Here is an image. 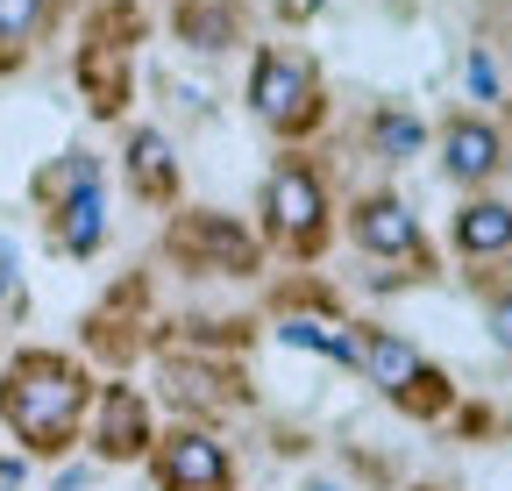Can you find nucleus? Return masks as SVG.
<instances>
[{
	"instance_id": "nucleus-1",
	"label": "nucleus",
	"mask_w": 512,
	"mask_h": 491,
	"mask_svg": "<svg viewBox=\"0 0 512 491\" xmlns=\"http://www.w3.org/2000/svg\"><path fill=\"white\" fill-rule=\"evenodd\" d=\"M86 406H93V385H86V371L72 356L29 349V356L8 363V378H0V413H8V427L36 456H57L64 442H72Z\"/></svg>"
},
{
	"instance_id": "nucleus-2",
	"label": "nucleus",
	"mask_w": 512,
	"mask_h": 491,
	"mask_svg": "<svg viewBox=\"0 0 512 491\" xmlns=\"http://www.w3.org/2000/svg\"><path fill=\"white\" fill-rule=\"evenodd\" d=\"M249 107H256L264 129H285V136L313 129V121H320L313 72L299 65V57H285V50H264V57H256V72H249Z\"/></svg>"
},
{
	"instance_id": "nucleus-3",
	"label": "nucleus",
	"mask_w": 512,
	"mask_h": 491,
	"mask_svg": "<svg viewBox=\"0 0 512 491\" xmlns=\"http://www.w3.org/2000/svg\"><path fill=\"white\" fill-rule=\"evenodd\" d=\"M264 228L278 242H292V250H313L320 228H328V200H320V178L306 164H278L271 171V186H264Z\"/></svg>"
},
{
	"instance_id": "nucleus-4",
	"label": "nucleus",
	"mask_w": 512,
	"mask_h": 491,
	"mask_svg": "<svg viewBox=\"0 0 512 491\" xmlns=\"http://www.w3.org/2000/svg\"><path fill=\"white\" fill-rule=\"evenodd\" d=\"M356 363L370 371V385H384L392 399H413L420 413L448 406V392H441V371H427V363H420V349H413L406 335H392V328H370Z\"/></svg>"
},
{
	"instance_id": "nucleus-5",
	"label": "nucleus",
	"mask_w": 512,
	"mask_h": 491,
	"mask_svg": "<svg viewBox=\"0 0 512 491\" xmlns=\"http://www.w3.org/2000/svg\"><path fill=\"white\" fill-rule=\"evenodd\" d=\"M157 484L164 491H228L235 484V463L214 435H200V427H178V435L157 449Z\"/></svg>"
},
{
	"instance_id": "nucleus-6",
	"label": "nucleus",
	"mask_w": 512,
	"mask_h": 491,
	"mask_svg": "<svg viewBox=\"0 0 512 491\" xmlns=\"http://www.w3.org/2000/svg\"><path fill=\"white\" fill-rule=\"evenodd\" d=\"M441 164H448L456 186H484V178H498V164H505V136L491 121H448L441 129Z\"/></svg>"
},
{
	"instance_id": "nucleus-7",
	"label": "nucleus",
	"mask_w": 512,
	"mask_h": 491,
	"mask_svg": "<svg viewBox=\"0 0 512 491\" xmlns=\"http://www.w3.org/2000/svg\"><path fill=\"white\" fill-rule=\"evenodd\" d=\"M349 235L363 242L370 257H413V250H420V221H413L406 200H392V193L363 200V207L349 214Z\"/></svg>"
},
{
	"instance_id": "nucleus-8",
	"label": "nucleus",
	"mask_w": 512,
	"mask_h": 491,
	"mask_svg": "<svg viewBox=\"0 0 512 491\" xmlns=\"http://www.w3.org/2000/svg\"><path fill=\"white\" fill-rule=\"evenodd\" d=\"M100 456L107 463H128V456H143L150 449V413H143V399L128 392V385H107L100 392Z\"/></svg>"
},
{
	"instance_id": "nucleus-9",
	"label": "nucleus",
	"mask_w": 512,
	"mask_h": 491,
	"mask_svg": "<svg viewBox=\"0 0 512 491\" xmlns=\"http://www.w3.org/2000/svg\"><path fill=\"white\" fill-rule=\"evenodd\" d=\"M100 235H107V193H100V178H93V186L64 193V207H57V242H64L72 257H93Z\"/></svg>"
},
{
	"instance_id": "nucleus-10",
	"label": "nucleus",
	"mask_w": 512,
	"mask_h": 491,
	"mask_svg": "<svg viewBox=\"0 0 512 491\" xmlns=\"http://www.w3.org/2000/svg\"><path fill=\"white\" fill-rule=\"evenodd\" d=\"M456 250L463 257H505L512 250V207L505 200H470L456 214Z\"/></svg>"
},
{
	"instance_id": "nucleus-11",
	"label": "nucleus",
	"mask_w": 512,
	"mask_h": 491,
	"mask_svg": "<svg viewBox=\"0 0 512 491\" xmlns=\"http://www.w3.org/2000/svg\"><path fill=\"white\" fill-rule=\"evenodd\" d=\"M128 178H136V193H150V200H171L178 193V157H171V143L157 129L128 136Z\"/></svg>"
},
{
	"instance_id": "nucleus-12",
	"label": "nucleus",
	"mask_w": 512,
	"mask_h": 491,
	"mask_svg": "<svg viewBox=\"0 0 512 491\" xmlns=\"http://www.w3.org/2000/svg\"><path fill=\"white\" fill-rule=\"evenodd\" d=\"M292 349H313V356H335V363H356L363 356V335H349V328H335V321H313V314H292L285 328H278Z\"/></svg>"
},
{
	"instance_id": "nucleus-13",
	"label": "nucleus",
	"mask_w": 512,
	"mask_h": 491,
	"mask_svg": "<svg viewBox=\"0 0 512 491\" xmlns=\"http://www.w3.org/2000/svg\"><path fill=\"white\" fill-rule=\"evenodd\" d=\"M43 22H50V0H0V50L36 43Z\"/></svg>"
},
{
	"instance_id": "nucleus-14",
	"label": "nucleus",
	"mask_w": 512,
	"mask_h": 491,
	"mask_svg": "<svg viewBox=\"0 0 512 491\" xmlns=\"http://www.w3.org/2000/svg\"><path fill=\"white\" fill-rule=\"evenodd\" d=\"M192 242H207V250H214L228 271H249V264H256V242L235 235V228H221V221H200V228H192Z\"/></svg>"
},
{
	"instance_id": "nucleus-15",
	"label": "nucleus",
	"mask_w": 512,
	"mask_h": 491,
	"mask_svg": "<svg viewBox=\"0 0 512 491\" xmlns=\"http://www.w3.org/2000/svg\"><path fill=\"white\" fill-rule=\"evenodd\" d=\"M377 150H384V157L420 150V121H413V114H377Z\"/></svg>"
},
{
	"instance_id": "nucleus-16",
	"label": "nucleus",
	"mask_w": 512,
	"mask_h": 491,
	"mask_svg": "<svg viewBox=\"0 0 512 491\" xmlns=\"http://www.w3.org/2000/svg\"><path fill=\"white\" fill-rule=\"evenodd\" d=\"M178 29H185V36H200V50H221L228 15H221V8H192V15H178Z\"/></svg>"
},
{
	"instance_id": "nucleus-17",
	"label": "nucleus",
	"mask_w": 512,
	"mask_h": 491,
	"mask_svg": "<svg viewBox=\"0 0 512 491\" xmlns=\"http://www.w3.org/2000/svg\"><path fill=\"white\" fill-rule=\"evenodd\" d=\"M470 86H477V100L498 93V72H491V57H484V50H470Z\"/></svg>"
},
{
	"instance_id": "nucleus-18",
	"label": "nucleus",
	"mask_w": 512,
	"mask_h": 491,
	"mask_svg": "<svg viewBox=\"0 0 512 491\" xmlns=\"http://www.w3.org/2000/svg\"><path fill=\"white\" fill-rule=\"evenodd\" d=\"M491 335L512 349V299H498V306H491Z\"/></svg>"
},
{
	"instance_id": "nucleus-19",
	"label": "nucleus",
	"mask_w": 512,
	"mask_h": 491,
	"mask_svg": "<svg viewBox=\"0 0 512 491\" xmlns=\"http://www.w3.org/2000/svg\"><path fill=\"white\" fill-rule=\"evenodd\" d=\"M306 491H335V484H306Z\"/></svg>"
}]
</instances>
